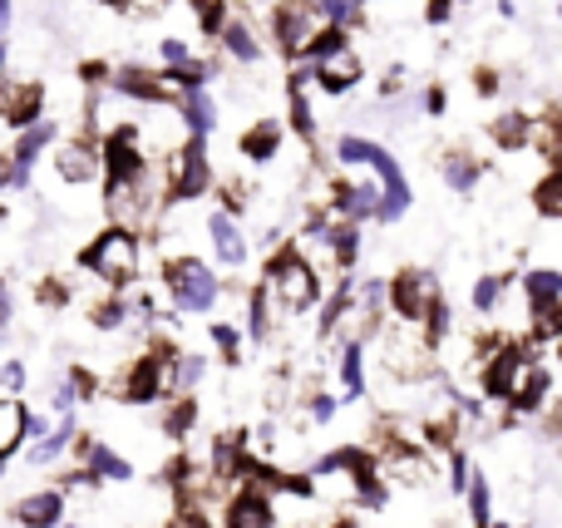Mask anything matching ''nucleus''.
I'll list each match as a JSON object with an SVG mask.
<instances>
[{
	"label": "nucleus",
	"instance_id": "nucleus-1",
	"mask_svg": "<svg viewBox=\"0 0 562 528\" xmlns=\"http://www.w3.org/2000/svg\"><path fill=\"white\" fill-rule=\"evenodd\" d=\"M336 154H340V164H366L370 173L380 178V188H385V207H380V217H385V223L405 217V207H409V183H405L400 164L385 154V148L370 144V138H340Z\"/></svg>",
	"mask_w": 562,
	"mask_h": 528
},
{
	"label": "nucleus",
	"instance_id": "nucleus-2",
	"mask_svg": "<svg viewBox=\"0 0 562 528\" xmlns=\"http://www.w3.org/2000/svg\"><path fill=\"white\" fill-rule=\"evenodd\" d=\"M267 287H272V296L286 306V312H306V306L321 302V277L296 247H286V252L272 257V267H267Z\"/></svg>",
	"mask_w": 562,
	"mask_h": 528
},
{
	"label": "nucleus",
	"instance_id": "nucleus-3",
	"mask_svg": "<svg viewBox=\"0 0 562 528\" xmlns=\"http://www.w3.org/2000/svg\"><path fill=\"white\" fill-rule=\"evenodd\" d=\"M79 262H85L99 282H109L114 292H124V287L138 277V237L128 233V227H109Z\"/></svg>",
	"mask_w": 562,
	"mask_h": 528
},
{
	"label": "nucleus",
	"instance_id": "nucleus-4",
	"mask_svg": "<svg viewBox=\"0 0 562 528\" xmlns=\"http://www.w3.org/2000/svg\"><path fill=\"white\" fill-rule=\"evenodd\" d=\"M164 287L178 302V312H213L217 296H223V282L213 277V267H203L198 257H173L164 267Z\"/></svg>",
	"mask_w": 562,
	"mask_h": 528
},
{
	"label": "nucleus",
	"instance_id": "nucleus-5",
	"mask_svg": "<svg viewBox=\"0 0 562 528\" xmlns=\"http://www.w3.org/2000/svg\"><path fill=\"white\" fill-rule=\"evenodd\" d=\"M173 361H178V356L168 351L164 341H158L154 351L138 356L134 371H128L124 381H119V395H124L128 405H148V401H158L164 391H173Z\"/></svg>",
	"mask_w": 562,
	"mask_h": 528
},
{
	"label": "nucleus",
	"instance_id": "nucleus-6",
	"mask_svg": "<svg viewBox=\"0 0 562 528\" xmlns=\"http://www.w3.org/2000/svg\"><path fill=\"white\" fill-rule=\"evenodd\" d=\"M445 302L429 272H400L390 282V306H395L400 322H429V312Z\"/></svg>",
	"mask_w": 562,
	"mask_h": 528
},
{
	"label": "nucleus",
	"instance_id": "nucleus-7",
	"mask_svg": "<svg viewBox=\"0 0 562 528\" xmlns=\"http://www.w3.org/2000/svg\"><path fill=\"white\" fill-rule=\"evenodd\" d=\"M207 183H213V168H207L203 138H198L193 148L173 154V164H168V198H178V203H188V198H203Z\"/></svg>",
	"mask_w": 562,
	"mask_h": 528
},
{
	"label": "nucleus",
	"instance_id": "nucleus-8",
	"mask_svg": "<svg viewBox=\"0 0 562 528\" xmlns=\"http://www.w3.org/2000/svg\"><path fill=\"white\" fill-rule=\"evenodd\" d=\"M134 144H138L134 128H119V134H109V144H104L109 183H138V178H148V164L138 158Z\"/></svg>",
	"mask_w": 562,
	"mask_h": 528
},
{
	"label": "nucleus",
	"instance_id": "nucleus-9",
	"mask_svg": "<svg viewBox=\"0 0 562 528\" xmlns=\"http://www.w3.org/2000/svg\"><path fill=\"white\" fill-rule=\"evenodd\" d=\"M311 20H316V10L301 5V0H286V5H277V15H272L277 45L291 49V55H306L311 35H316V30H311Z\"/></svg>",
	"mask_w": 562,
	"mask_h": 528
},
{
	"label": "nucleus",
	"instance_id": "nucleus-10",
	"mask_svg": "<svg viewBox=\"0 0 562 528\" xmlns=\"http://www.w3.org/2000/svg\"><path fill=\"white\" fill-rule=\"evenodd\" d=\"M79 460H85V474L89 480H104V484H124V480H134V464L124 460V454H114L109 445H99V440H85L79 435Z\"/></svg>",
	"mask_w": 562,
	"mask_h": 528
},
{
	"label": "nucleus",
	"instance_id": "nucleus-11",
	"mask_svg": "<svg viewBox=\"0 0 562 528\" xmlns=\"http://www.w3.org/2000/svg\"><path fill=\"white\" fill-rule=\"evenodd\" d=\"M10 519H15L20 528H55L59 519H65V490H35V494H25V499L10 509Z\"/></svg>",
	"mask_w": 562,
	"mask_h": 528
},
{
	"label": "nucleus",
	"instance_id": "nucleus-12",
	"mask_svg": "<svg viewBox=\"0 0 562 528\" xmlns=\"http://www.w3.org/2000/svg\"><path fill=\"white\" fill-rule=\"evenodd\" d=\"M227 528H277V509L267 490H237L227 499Z\"/></svg>",
	"mask_w": 562,
	"mask_h": 528
},
{
	"label": "nucleus",
	"instance_id": "nucleus-13",
	"mask_svg": "<svg viewBox=\"0 0 562 528\" xmlns=\"http://www.w3.org/2000/svg\"><path fill=\"white\" fill-rule=\"evenodd\" d=\"M30 435H35V420H30L25 401H20V395H5V401H0V460H15L20 445H25Z\"/></svg>",
	"mask_w": 562,
	"mask_h": 528
},
{
	"label": "nucleus",
	"instance_id": "nucleus-14",
	"mask_svg": "<svg viewBox=\"0 0 562 528\" xmlns=\"http://www.w3.org/2000/svg\"><path fill=\"white\" fill-rule=\"evenodd\" d=\"M148 178H138V183H109V213H114L119 227H134L148 217Z\"/></svg>",
	"mask_w": 562,
	"mask_h": 528
},
{
	"label": "nucleus",
	"instance_id": "nucleus-15",
	"mask_svg": "<svg viewBox=\"0 0 562 528\" xmlns=\"http://www.w3.org/2000/svg\"><path fill=\"white\" fill-rule=\"evenodd\" d=\"M40 104H45V89L40 85H25V79H15V85H5V124L10 128H35L40 124Z\"/></svg>",
	"mask_w": 562,
	"mask_h": 528
},
{
	"label": "nucleus",
	"instance_id": "nucleus-16",
	"mask_svg": "<svg viewBox=\"0 0 562 528\" xmlns=\"http://www.w3.org/2000/svg\"><path fill=\"white\" fill-rule=\"evenodd\" d=\"M49 138H55V124H45V119H40L35 128H25V134H20L15 154H10L5 188H20V183H25V178H30V164H35V158H40V148H45Z\"/></svg>",
	"mask_w": 562,
	"mask_h": 528
},
{
	"label": "nucleus",
	"instance_id": "nucleus-17",
	"mask_svg": "<svg viewBox=\"0 0 562 528\" xmlns=\"http://www.w3.org/2000/svg\"><path fill=\"white\" fill-rule=\"evenodd\" d=\"M114 89L128 99H144V104H168L173 99L168 75H148V69H114Z\"/></svg>",
	"mask_w": 562,
	"mask_h": 528
},
{
	"label": "nucleus",
	"instance_id": "nucleus-18",
	"mask_svg": "<svg viewBox=\"0 0 562 528\" xmlns=\"http://www.w3.org/2000/svg\"><path fill=\"white\" fill-rule=\"evenodd\" d=\"M207 237H213L217 262H227V267H243L247 262V237H243V227L233 223V213H213V217H207Z\"/></svg>",
	"mask_w": 562,
	"mask_h": 528
},
{
	"label": "nucleus",
	"instance_id": "nucleus-19",
	"mask_svg": "<svg viewBox=\"0 0 562 528\" xmlns=\"http://www.w3.org/2000/svg\"><path fill=\"white\" fill-rule=\"evenodd\" d=\"M99 164H104V154H94L89 144H69L65 154H59V178H65V183H89V178L99 173Z\"/></svg>",
	"mask_w": 562,
	"mask_h": 528
},
{
	"label": "nucleus",
	"instance_id": "nucleus-20",
	"mask_svg": "<svg viewBox=\"0 0 562 528\" xmlns=\"http://www.w3.org/2000/svg\"><path fill=\"white\" fill-rule=\"evenodd\" d=\"M336 207L350 217V223H360V217H370V213H380V207H385V188H380V183H356V188H346V193H340Z\"/></svg>",
	"mask_w": 562,
	"mask_h": 528
},
{
	"label": "nucleus",
	"instance_id": "nucleus-21",
	"mask_svg": "<svg viewBox=\"0 0 562 528\" xmlns=\"http://www.w3.org/2000/svg\"><path fill=\"white\" fill-rule=\"evenodd\" d=\"M360 79V59L350 55H336V59H326V65H316V85L321 89H330V94H340V89H350Z\"/></svg>",
	"mask_w": 562,
	"mask_h": 528
},
{
	"label": "nucleus",
	"instance_id": "nucleus-22",
	"mask_svg": "<svg viewBox=\"0 0 562 528\" xmlns=\"http://www.w3.org/2000/svg\"><path fill=\"white\" fill-rule=\"evenodd\" d=\"M524 292H528V306H558L562 302V272H548V267H538V272H528V282H524Z\"/></svg>",
	"mask_w": 562,
	"mask_h": 528
},
{
	"label": "nucleus",
	"instance_id": "nucleus-23",
	"mask_svg": "<svg viewBox=\"0 0 562 528\" xmlns=\"http://www.w3.org/2000/svg\"><path fill=\"white\" fill-rule=\"evenodd\" d=\"M340 385H346L350 401L366 395V356H360V341H346V351H340Z\"/></svg>",
	"mask_w": 562,
	"mask_h": 528
},
{
	"label": "nucleus",
	"instance_id": "nucleus-24",
	"mask_svg": "<svg viewBox=\"0 0 562 528\" xmlns=\"http://www.w3.org/2000/svg\"><path fill=\"white\" fill-rule=\"evenodd\" d=\"M69 440H75V425H69V420H59L55 430L45 435V440H35V450H30V464H35V470H40V464H55L59 454L69 450Z\"/></svg>",
	"mask_w": 562,
	"mask_h": 528
},
{
	"label": "nucleus",
	"instance_id": "nucleus-25",
	"mask_svg": "<svg viewBox=\"0 0 562 528\" xmlns=\"http://www.w3.org/2000/svg\"><path fill=\"white\" fill-rule=\"evenodd\" d=\"M277 144H281V128L277 124H257V128H247V134H243V158L267 164V158L277 154Z\"/></svg>",
	"mask_w": 562,
	"mask_h": 528
},
{
	"label": "nucleus",
	"instance_id": "nucleus-26",
	"mask_svg": "<svg viewBox=\"0 0 562 528\" xmlns=\"http://www.w3.org/2000/svg\"><path fill=\"white\" fill-rule=\"evenodd\" d=\"M336 55H346V30H336V25L316 30L306 45V59L311 65H326V59H336Z\"/></svg>",
	"mask_w": 562,
	"mask_h": 528
},
{
	"label": "nucleus",
	"instance_id": "nucleus-27",
	"mask_svg": "<svg viewBox=\"0 0 562 528\" xmlns=\"http://www.w3.org/2000/svg\"><path fill=\"white\" fill-rule=\"evenodd\" d=\"M445 183L454 188V193H474V183H479V164L469 154H449L445 158Z\"/></svg>",
	"mask_w": 562,
	"mask_h": 528
},
{
	"label": "nucleus",
	"instance_id": "nucleus-28",
	"mask_svg": "<svg viewBox=\"0 0 562 528\" xmlns=\"http://www.w3.org/2000/svg\"><path fill=\"white\" fill-rule=\"evenodd\" d=\"M528 134H533V124H528L524 114H498L494 119V144L498 148H524Z\"/></svg>",
	"mask_w": 562,
	"mask_h": 528
},
{
	"label": "nucleus",
	"instance_id": "nucleus-29",
	"mask_svg": "<svg viewBox=\"0 0 562 528\" xmlns=\"http://www.w3.org/2000/svg\"><path fill=\"white\" fill-rule=\"evenodd\" d=\"M223 49H227V55H237V59H247V65H252L257 55H262V45L252 40V30H247L243 20H233V25L223 30Z\"/></svg>",
	"mask_w": 562,
	"mask_h": 528
},
{
	"label": "nucleus",
	"instance_id": "nucleus-30",
	"mask_svg": "<svg viewBox=\"0 0 562 528\" xmlns=\"http://www.w3.org/2000/svg\"><path fill=\"white\" fill-rule=\"evenodd\" d=\"M508 282L514 277H479L474 282V312H498V302H504V292H508Z\"/></svg>",
	"mask_w": 562,
	"mask_h": 528
},
{
	"label": "nucleus",
	"instance_id": "nucleus-31",
	"mask_svg": "<svg viewBox=\"0 0 562 528\" xmlns=\"http://www.w3.org/2000/svg\"><path fill=\"white\" fill-rule=\"evenodd\" d=\"M469 519L474 528H488L494 524V504H488V480L474 470V484H469Z\"/></svg>",
	"mask_w": 562,
	"mask_h": 528
},
{
	"label": "nucleus",
	"instance_id": "nucleus-32",
	"mask_svg": "<svg viewBox=\"0 0 562 528\" xmlns=\"http://www.w3.org/2000/svg\"><path fill=\"white\" fill-rule=\"evenodd\" d=\"M213 119H217V109H213V99L198 89V94H188V128H193L198 138H207L213 134Z\"/></svg>",
	"mask_w": 562,
	"mask_h": 528
},
{
	"label": "nucleus",
	"instance_id": "nucleus-33",
	"mask_svg": "<svg viewBox=\"0 0 562 528\" xmlns=\"http://www.w3.org/2000/svg\"><path fill=\"white\" fill-rule=\"evenodd\" d=\"M272 287H257L252 292V336L257 341H267V336H272Z\"/></svg>",
	"mask_w": 562,
	"mask_h": 528
},
{
	"label": "nucleus",
	"instance_id": "nucleus-34",
	"mask_svg": "<svg viewBox=\"0 0 562 528\" xmlns=\"http://www.w3.org/2000/svg\"><path fill=\"white\" fill-rule=\"evenodd\" d=\"M533 203H538V213H543V217H562V168H558V173H548L543 183H538Z\"/></svg>",
	"mask_w": 562,
	"mask_h": 528
},
{
	"label": "nucleus",
	"instance_id": "nucleus-35",
	"mask_svg": "<svg viewBox=\"0 0 562 528\" xmlns=\"http://www.w3.org/2000/svg\"><path fill=\"white\" fill-rule=\"evenodd\" d=\"M203 371H207L203 356H178V361H173V391L188 395L198 381H203Z\"/></svg>",
	"mask_w": 562,
	"mask_h": 528
},
{
	"label": "nucleus",
	"instance_id": "nucleus-36",
	"mask_svg": "<svg viewBox=\"0 0 562 528\" xmlns=\"http://www.w3.org/2000/svg\"><path fill=\"white\" fill-rule=\"evenodd\" d=\"M311 10H316V15L326 20V25H336V30H346L350 20L360 15V10H356V0H311Z\"/></svg>",
	"mask_w": 562,
	"mask_h": 528
},
{
	"label": "nucleus",
	"instance_id": "nucleus-37",
	"mask_svg": "<svg viewBox=\"0 0 562 528\" xmlns=\"http://www.w3.org/2000/svg\"><path fill=\"white\" fill-rule=\"evenodd\" d=\"M533 336L538 341H562V302L558 306H538L533 312Z\"/></svg>",
	"mask_w": 562,
	"mask_h": 528
},
{
	"label": "nucleus",
	"instance_id": "nucleus-38",
	"mask_svg": "<svg viewBox=\"0 0 562 528\" xmlns=\"http://www.w3.org/2000/svg\"><path fill=\"white\" fill-rule=\"evenodd\" d=\"M198 25H203V30H217V35H223V30L233 25V20H227V5H223V0H198Z\"/></svg>",
	"mask_w": 562,
	"mask_h": 528
},
{
	"label": "nucleus",
	"instance_id": "nucleus-39",
	"mask_svg": "<svg viewBox=\"0 0 562 528\" xmlns=\"http://www.w3.org/2000/svg\"><path fill=\"white\" fill-rule=\"evenodd\" d=\"M213 341L223 346V361H227V366H237V356H243V336H237V326L217 322V326H213Z\"/></svg>",
	"mask_w": 562,
	"mask_h": 528
},
{
	"label": "nucleus",
	"instance_id": "nucleus-40",
	"mask_svg": "<svg viewBox=\"0 0 562 528\" xmlns=\"http://www.w3.org/2000/svg\"><path fill=\"white\" fill-rule=\"evenodd\" d=\"M193 415H198V401H178V405H173V415H168V435L178 440V435H183L188 425H193Z\"/></svg>",
	"mask_w": 562,
	"mask_h": 528
},
{
	"label": "nucleus",
	"instance_id": "nucleus-41",
	"mask_svg": "<svg viewBox=\"0 0 562 528\" xmlns=\"http://www.w3.org/2000/svg\"><path fill=\"white\" fill-rule=\"evenodd\" d=\"M291 124L301 128V134H316V124H311V109H306V94H301V89H291Z\"/></svg>",
	"mask_w": 562,
	"mask_h": 528
},
{
	"label": "nucleus",
	"instance_id": "nucleus-42",
	"mask_svg": "<svg viewBox=\"0 0 562 528\" xmlns=\"http://www.w3.org/2000/svg\"><path fill=\"white\" fill-rule=\"evenodd\" d=\"M128 322V306L124 302H109V306H99L94 312V326H104V332H114V326H124Z\"/></svg>",
	"mask_w": 562,
	"mask_h": 528
},
{
	"label": "nucleus",
	"instance_id": "nucleus-43",
	"mask_svg": "<svg viewBox=\"0 0 562 528\" xmlns=\"http://www.w3.org/2000/svg\"><path fill=\"white\" fill-rule=\"evenodd\" d=\"M168 528H207V514H203V504H188L183 514H173V524Z\"/></svg>",
	"mask_w": 562,
	"mask_h": 528
},
{
	"label": "nucleus",
	"instance_id": "nucleus-44",
	"mask_svg": "<svg viewBox=\"0 0 562 528\" xmlns=\"http://www.w3.org/2000/svg\"><path fill=\"white\" fill-rule=\"evenodd\" d=\"M0 381H5L10 395H20V385H25V366H20V361H5V366H0Z\"/></svg>",
	"mask_w": 562,
	"mask_h": 528
},
{
	"label": "nucleus",
	"instance_id": "nucleus-45",
	"mask_svg": "<svg viewBox=\"0 0 562 528\" xmlns=\"http://www.w3.org/2000/svg\"><path fill=\"white\" fill-rule=\"evenodd\" d=\"M330 415H336V401H330V395H316V401H311V420L326 425Z\"/></svg>",
	"mask_w": 562,
	"mask_h": 528
},
{
	"label": "nucleus",
	"instance_id": "nucleus-46",
	"mask_svg": "<svg viewBox=\"0 0 562 528\" xmlns=\"http://www.w3.org/2000/svg\"><path fill=\"white\" fill-rule=\"evenodd\" d=\"M494 89H498V75L494 69H479V94H494Z\"/></svg>",
	"mask_w": 562,
	"mask_h": 528
},
{
	"label": "nucleus",
	"instance_id": "nucleus-47",
	"mask_svg": "<svg viewBox=\"0 0 562 528\" xmlns=\"http://www.w3.org/2000/svg\"><path fill=\"white\" fill-rule=\"evenodd\" d=\"M449 10H454V0H429V20H449Z\"/></svg>",
	"mask_w": 562,
	"mask_h": 528
},
{
	"label": "nucleus",
	"instance_id": "nucleus-48",
	"mask_svg": "<svg viewBox=\"0 0 562 528\" xmlns=\"http://www.w3.org/2000/svg\"><path fill=\"white\" fill-rule=\"evenodd\" d=\"M548 435H553V440H562V401L553 405V415H548Z\"/></svg>",
	"mask_w": 562,
	"mask_h": 528
},
{
	"label": "nucleus",
	"instance_id": "nucleus-49",
	"mask_svg": "<svg viewBox=\"0 0 562 528\" xmlns=\"http://www.w3.org/2000/svg\"><path fill=\"white\" fill-rule=\"evenodd\" d=\"M425 109H429V114H439V109H445V89H429V94H425Z\"/></svg>",
	"mask_w": 562,
	"mask_h": 528
},
{
	"label": "nucleus",
	"instance_id": "nucleus-50",
	"mask_svg": "<svg viewBox=\"0 0 562 528\" xmlns=\"http://www.w3.org/2000/svg\"><path fill=\"white\" fill-rule=\"evenodd\" d=\"M336 528H356V519H340V524H336Z\"/></svg>",
	"mask_w": 562,
	"mask_h": 528
},
{
	"label": "nucleus",
	"instance_id": "nucleus-51",
	"mask_svg": "<svg viewBox=\"0 0 562 528\" xmlns=\"http://www.w3.org/2000/svg\"><path fill=\"white\" fill-rule=\"evenodd\" d=\"M109 5H124V0H109Z\"/></svg>",
	"mask_w": 562,
	"mask_h": 528
},
{
	"label": "nucleus",
	"instance_id": "nucleus-52",
	"mask_svg": "<svg viewBox=\"0 0 562 528\" xmlns=\"http://www.w3.org/2000/svg\"><path fill=\"white\" fill-rule=\"evenodd\" d=\"M558 356H562V346H558Z\"/></svg>",
	"mask_w": 562,
	"mask_h": 528
},
{
	"label": "nucleus",
	"instance_id": "nucleus-53",
	"mask_svg": "<svg viewBox=\"0 0 562 528\" xmlns=\"http://www.w3.org/2000/svg\"><path fill=\"white\" fill-rule=\"evenodd\" d=\"M69 528H79V524H69Z\"/></svg>",
	"mask_w": 562,
	"mask_h": 528
}]
</instances>
